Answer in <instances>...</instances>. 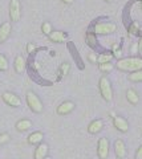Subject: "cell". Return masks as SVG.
<instances>
[{
  "label": "cell",
  "instance_id": "1",
  "mask_svg": "<svg viewBox=\"0 0 142 159\" xmlns=\"http://www.w3.org/2000/svg\"><path fill=\"white\" fill-rule=\"evenodd\" d=\"M117 69L122 72H135L142 69V58L141 57H126V58H120L116 64Z\"/></svg>",
  "mask_w": 142,
  "mask_h": 159
},
{
  "label": "cell",
  "instance_id": "2",
  "mask_svg": "<svg viewBox=\"0 0 142 159\" xmlns=\"http://www.w3.org/2000/svg\"><path fill=\"white\" fill-rule=\"evenodd\" d=\"M25 99H27V105L28 107L31 109V110L33 113H41L43 111V102H41V99L39 98V96L35 93V92H32V90H29L27 92V96H25Z\"/></svg>",
  "mask_w": 142,
  "mask_h": 159
},
{
  "label": "cell",
  "instance_id": "3",
  "mask_svg": "<svg viewBox=\"0 0 142 159\" xmlns=\"http://www.w3.org/2000/svg\"><path fill=\"white\" fill-rule=\"evenodd\" d=\"M98 88H100V93L102 98L105 101L110 102L113 99V89H112V84L109 81V78L106 77H101L100 78V82H98Z\"/></svg>",
  "mask_w": 142,
  "mask_h": 159
},
{
  "label": "cell",
  "instance_id": "4",
  "mask_svg": "<svg viewBox=\"0 0 142 159\" xmlns=\"http://www.w3.org/2000/svg\"><path fill=\"white\" fill-rule=\"evenodd\" d=\"M116 24L113 23H96L93 27V32L98 36H104V34H110L116 32Z\"/></svg>",
  "mask_w": 142,
  "mask_h": 159
},
{
  "label": "cell",
  "instance_id": "5",
  "mask_svg": "<svg viewBox=\"0 0 142 159\" xmlns=\"http://www.w3.org/2000/svg\"><path fill=\"white\" fill-rule=\"evenodd\" d=\"M109 148H110V143L108 138H100L98 143H97V155L100 159H108L109 157Z\"/></svg>",
  "mask_w": 142,
  "mask_h": 159
},
{
  "label": "cell",
  "instance_id": "6",
  "mask_svg": "<svg viewBox=\"0 0 142 159\" xmlns=\"http://www.w3.org/2000/svg\"><path fill=\"white\" fill-rule=\"evenodd\" d=\"M2 98H3V101L11 107H20L21 106L20 97L16 96V94L12 93V92H4L2 94Z\"/></svg>",
  "mask_w": 142,
  "mask_h": 159
},
{
  "label": "cell",
  "instance_id": "7",
  "mask_svg": "<svg viewBox=\"0 0 142 159\" xmlns=\"http://www.w3.org/2000/svg\"><path fill=\"white\" fill-rule=\"evenodd\" d=\"M9 17L12 21H19L21 17V6L19 0H11L9 3Z\"/></svg>",
  "mask_w": 142,
  "mask_h": 159
},
{
  "label": "cell",
  "instance_id": "8",
  "mask_svg": "<svg viewBox=\"0 0 142 159\" xmlns=\"http://www.w3.org/2000/svg\"><path fill=\"white\" fill-rule=\"evenodd\" d=\"M75 102H72V101H64V102H61L60 105L57 106V114L58 116H66V114H69L72 113L73 110H75Z\"/></svg>",
  "mask_w": 142,
  "mask_h": 159
},
{
  "label": "cell",
  "instance_id": "9",
  "mask_svg": "<svg viewBox=\"0 0 142 159\" xmlns=\"http://www.w3.org/2000/svg\"><path fill=\"white\" fill-rule=\"evenodd\" d=\"M48 151H49V146L47 143H39L36 150H35V154H33V158L35 159H45V157L48 155Z\"/></svg>",
  "mask_w": 142,
  "mask_h": 159
},
{
  "label": "cell",
  "instance_id": "10",
  "mask_svg": "<svg viewBox=\"0 0 142 159\" xmlns=\"http://www.w3.org/2000/svg\"><path fill=\"white\" fill-rule=\"evenodd\" d=\"M113 125H114V127L117 129L118 131H121V133H126L129 130V123H128V121H126L125 118H122V117H113Z\"/></svg>",
  "mask_w": 142,
  "mask_h": 159
},
{
  "label": "cell",
  "instance_id": "11",
  "mask_svg": "<svg viewBox=\"0 0 142 159\" xmlns=\"http://www.w3.org/2000/svg\"><path fill=\"white\" fill-rule=\"evenodd\" d=\"M114 152H116V157L118 159H122L125 158L126 155V146L122 139H117L114 142Z\"/></svg>",
  "mask_w": 142,
  "mask_h": 159
},
{
  "label": "cell",
  "instance_id": "12",
  "mask_svg": "<svg viewBox=\"0 0 142 159\" xmlns=\"http://www.w3.org/2000/svg\"><path fill=\"white\" fill-rule=\"evenodd\" d=\"M11 23H3L2 25H0V44H3L4 41H7V39L9 37V34H11Z\"/></svg>",
  "mask_w": 142,
  "mask_h": 159
},
{
  "label": "cell",
  "instance_id": "13",
  "mask_svg": "<svg viewBox=\"0 0 142 159\" xmlns=\"http://www.w3.org/2000/svg\"><path fill=\"white\" fill-rule=\"evenodd\" d=\"M48 37H49V40L53 43H64L68 39L65 32H62V31H52L49 34H48Z\"/></svg>",
  "mask_w": 142,
  "mask_h": 159
},
{
  "label": "cell",
  "instance_id": "14",
  "mask_svg": "<svg viewBox=\"0 0 142 159\" xmlns=\"http://www.w3.org/2000/svg\"><path fill=\"white\" fill-rule=\"evenodd\" d=\"M102 127H104V122H102V119H94V121H92L89 123V126H88V133L90 134H97L102 130Z\"/></svg>",
  "mask_w": 142,
  "mask_h": 159
},
{
  "label": "cell",
  "instance_id": "15",
  "mask_svg": "<svg viewBox=\"0 0 142 159\" xmlns=\"http://www.w3.org/2000/svg\"><path fill=\"white\" fill-rule=\"evenodd\" d=\"M13 66H15V70H16V73H19V74L24 73V70H25V66H27L25 58H24L23 56H16V58H15V62H13Z\"/></svg>",
  "mask_w": 142,
  "mask_h": 159
},
{
  "label": "cell",
  "instance_id": "16",
  "mask_svg": "<svg viewBox=\"0 0 142 159\" xmlns=\"http://www.w3.org/2000/svg\"><path fill=\"white\" fill-rule=\"evenodd\" d=\"M43 139H44V134L41 131H35V133H32V134H29L28 135V143L29 145H39V143H41L43 142Z\"/></svg>",
  "mask_w": 142,
  "mask_h": 159
},
{
  "label": "cell",
  "instance_id": "17",
  "mask_svg": "<svg viewBox=\"0 0 142 159\" xmlns=\"http://www.w3.org/2000/svg\"><path fill=\"white\" fill-rule=\"evenodd\" d=\"M31 127H32V122L29 121V119H20V121H17V123H16V130L20 133L28 131Z\"/></svg>",
  "mask_w": 142,
  "mask_h": 159
},
{
  "label": "cell",
  "instance_id": "18",
  "mask_svg": "<svg viewBox=\"0 0 142 159\" xmlns=\"http://www.w3.org/2000/svg\"><path fill=\"white\" fill-rule=\"evenodd\" d=\"M114 58L113 53L112 52H102L97 56V64H106V62H112V60Z\"/></svg>",
  "mask_w": 142,
  "mask_h": 159
},
{
  "label": "cell",
  "instance_id": "19",
  "mask_svg": "<svg viewBox=\"0 0 142 159\" xmlns=\"http://www.w3.org/2000/svg\"><path fill=\"white\" fill-rule=\"evenodd\" d=\"M126 99L131 103V105H137L140 101V97L138 94H137V92L134 90V89H129L128 92H126Z\"/></svg>",
  "mask_w": 142,
  "mask_h": 159
},
{
  "label": "cell",
  "instance_id": "20",
  "mask_svg": "<svg viewBox=\"0 0 142 159\" xmlns=\"http://www.w3.org/2000/svg\"><path fill=\"white\" fill-rule=\"evenodd\" d=\"M97 34L94 32H88L86 33V44L89 45L90 48H97Z\"/></svg>",
  "mask_w": 142,
  "mask_h": 159
},
{
  "label": "cell",
  "instance_id": "21",
  "mask_svg": "<svg viewBox=\"0 0 142 159\" xmlns=\"http://www.w3.org/2000/svg\"><path fill=\"white\" fill-rule=\"evenodd\" d=\"M129 80L131 82H142V69L135 72H131L129 74Z\"/></svg>",
  "mask_w": 142,
  "mask_h": 159
},
{
  "label": "cell",
  "instance_id": "22",
  "mask_svg": "<svg viewBox=\"0 0 142 159\" xmlns=\"http://www.w3.org/2000/svg\"><path fill=\"white\" fill-rule=\"evenodd\" d=\"M69 69H71V65L68 62H64V64H61V66L60 69H58V77L62 78V77H65L68 72H69Z\"/></svg>",
  "mask_w": 142,
  "mask_h": 159
},
{
  "label": "cell",
  "instance_id": "23",
  "mask_svg": "<svg viewBox=\"0 0 142 159\" xmlns=\"http://www.w3.org/2000/svg\"><path fill=\"white\" fill-rule=\"evenodd\" d=\"M0 70H2V72L8 70V60L2 53H0Z\"/></svg>",
  "mask_w": 142,
  "mask_h": 159
},
{
  "label": "cell",
  "instance_id": "24",
  "mask_svg": "<svg viewBox=\"0 0 142 159\" xmlns=\"http://www.w3.org/2000/svg\"><path fill=\"white\" fill-rule=\"evenodd\" d=\"M53 31L52 29V25H51V23H48V21H45V23H43V25H41V32L44 33V34H49L51 32Z\"/></svg>",
  "mask_w": 142,
  "mask_h": 159
},
{
  "label": "cell",
  "instance_id": "25",
  "mask_svg": "<svg viewBox=\"0 0 142 159\" xmlns=\"http://www.w3.org/2000/svg\"><path fill=\"white\" fill-rule=\"evenodd\" d=\"M98 68H100L101 72H110L112 69L114 68V65L112 62H106V64H100Z\"/></svg>",
  "mask_w": 142,
  "mask_h": 159
},
{
  "label": "cell",
  "instance_id": "26",
  "mask_svg": "<svg viewBox=\"0 0 142 159\" xmlns=\"http://www.w3.org/2000/svg\"><path fill=\"white\" fill-rule=\"evenodd\" d=\"M9 141V134L8 133H3V134H0V146L4 145L6 142Z\"/></svg>",
  "mask_w": 142,
  "mask_h": 159
},
{
  "label": "cell",
  "instance_id": "27",
  "mask_svg": "<svg viewBox=\"0 0 142 159\" xmlns=\"http://www.w3.org/2000/svg\"><path fill=\"white\" fill-rule=\"evenodd\" d=\"M138 29H140L138 24H137V23H133V24H131V25L129 27V32H130L131 34H137V33H138Z\"/></svg>",
  "mask_w": 142,
  "mask_h": 159
},
{
  "label": "cell",
  "instance_id": "28",
  "mask_svg": "<svg viewBox=\"0 0 142 159\" xmlns=\"http://www.w3.org/2000/svg\"><path fill=\"white\" fill-rule=\"evenodd\" d=\"M113 49H114V52H113V56L116 57V58H121L122 57V52H121V49H118V45H117V44H116V45L113 47Z\"/></svg>",
  "mask_w": 142,
  "mask_h": 159
},
{
  "label": "cell",
  "instance_id": "29",
  "mask_svg": "<svg viewBox=\"0 0 142 159\" xmlns=\"http://www.w3.org/2000/svg\"><path fill=\"white\" fill-rule=\"evenodd\" d=\"M135 159H142V145L138 147V150L135 152Z\"/></svg>",
  "mask_w": 142,
  "mask_h": 159
},
{
  "label": "cell",
  "instance_id": "30",
  "mask_svg": "<svg viewBox=\"0 0 142 159\" xmlns=\"http://www.w3.org/2000/svg\"><path fill=\"white\" fill-rule=\"evenodd\" d=\"M35 49H36V47H35V45H33V44H32V43H29V44H28V45H27V52H28V53H32L33 51H35Z\"/></svg>",
  "mask_w": 142,
  "mask_h": 159
},
{
  "label": "cell",
  "instance_id": "31",
  "mask_svg": "<svg viewBox=\"0 0 142 159\" xmlns=\"http://www.w3.org/2000/svg\"><path fill=\"white\" fill-rule=\"evenodd\" d=\"M137 45H138V53L142 56V37L138 40V43H137Z\"/></svg>",
  "mask_w": 142,
  "mask_h": 159
},
{
  "label": "cell",
  "instance_id": "32",
  "mask_svg": "<svg viewBox=\"0 0 142 159\" xmlns=\"http://www.w3.org/2000/svg\"><path fill=\"white\" fill-rule=\"evenodd\" d=\"M89 58H90V61H93V62H97V56H96V54H90V56H89Z\"/></svg>",
  "mask_w": 142,
  "mask_h": 159
},
{
  "label": "cell",
  "instance_id": "33",
  "mask_svg": "<svg viewBox=\"0 0 142 159\" xmlns=\"http://www.w3.org/2000/svg\"><path fill=\"white\" fill-rule=\"evenodd\" d=\"M137 51H138V45H137V43H135L134 45H133V48H131V52H133V53H137Z\"/></svg>",
  "mask_w": 142,
  "mask_h": 159
},
{
  "label": "cell",
  "instance_id": "34",
  "mask_svg": "<svg viewBox=\"0 0 142 159\" xmlns=\"http://www.w3.org/2000/svg\"><path fill=\"white\" fill-rule=\"evenodd\" d=\"M62 3H65V4H72L73 3V0H61Z\"/></svg>",
  "mask_w": 142,
  "mask_h": 159
},
{
  "label": "cell",
  "instance_id": "35",
  "mask_svg": "<svg viewBox=\"0 0 142 159\" xmlns=\"http://www.w3.org/2000/svg\"><path fill=\"white\" fill-rule=\"evenodd\" d=\"M105 2H106V3H112V2H113V0H105Z\"/></svg>",
  "mask_w": 142,
  "mask_h": 159
}]
</instances>
